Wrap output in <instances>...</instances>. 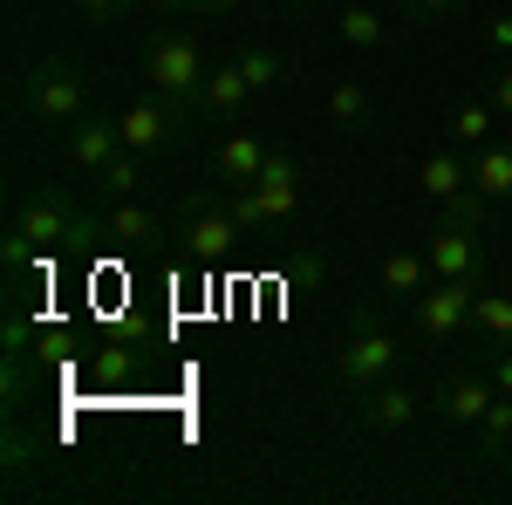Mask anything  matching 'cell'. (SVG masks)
I'll return each instance as SVG.
<instances>
[{"label": "cell", "mask_w": 512, "mask_h": 505, "mask_svg": "<svg viewBox=\"0 0 512 505\" xmlns=\"http://www.w3.org/2000/svg\"><path fill=\"white\" fill-rule=\"evenodd\" d=\"M14 233L35 239L41 260H55V253H89V246H103V219L96 212H82L76 198L48 192V185H28V192H14V219H7Z\"/></svg>", "instance_id": "6da1fadb"}, {"label": "cell", "mask_w": 512, "mask_h": 505, "mask_svg": "<svg viewBox=\"0 0 512 505\" xmlns=\"http://www.w3.org/2000/svg\"><path fill=\"white\" fill-rule=\"evenodd\" d=\"M171 239H178V253L192 260V267H219V260H233L239 246H246V219L233 212V192H192L178 212H171Z\"/></svg>", "instance_id": "7a4b0ae2"}, {"label": "cell", "mask_w": 512, "mask_h": 505, "mask_svg": "<svg viewBox=\"0 0 512 505\" xmlns=\"http://www.w3.org/2000/svg\"><path fill=\"white\" fill-rule=\"evenodd\" d=\"M21 110L41 123V130H69V123L89 110V76H82V62L76 55H62V48H48V55H35L28 69H21Z\"/></svg>", "instance_id": "3957f363"}, {"label": "cell", "mask_w": 512, "mask_h": 505, "mask_svg": "<svg viewBox=\"0 0 512 505\" xmlns=\"http://www.w3.org/2000/svg\"><path fill=\"white\" fill-rule=\"evenodd\" d=\"M137 62H144V76H151L158 96H178V103L198 110L212 62H205V48H198V35L185 28V21H158V28L144 35V48H137Z\"/></svg>", "instance_id": "277c9868"}, {"label": "cell", "mask_w": 512, "mask_h": 505, "mask_svg": "<svg viewBox=\"0 0 512 505\" xmlns=\"http://www.w3.org/2000/svg\"><path fill=\"white\" fill-rule=\"evenodd\" d=\"M301 185H308L301 157L274 144L267 171H260L246 192H233V212L246 219V233H253V239H260V233H287V226H294V205H301Z\"/></svg>", "instance_id": "5b68a950"}, {"label": "cell", "mask_w": 512, "mask_h": 505, "mask_svg": "<svg viewBox=\"0 0 512 505\" xmlns=\"http://www.w3.org/2000/svg\"><path fill=\"white\" fill-rule=\"evenodd\" d=\"M205 110H192V103H178V96H137V103H123L117 110V130H123V151L137 157H164L178 151V144H192V130Z\"/></svg>", "instance_id": "8992f818"}, {"label": "cell", "mask_w": 512, "mask_h": 505, "mask_svg": "<svg viewBox=\"0 0 512 505\" xmlns=\"http://www.w3.org/2000/svg\"><path fill=\"white\" fill-rule=\"evenodd\" d=\"M335 376H342V389H376V383H390V376H403V349H396V335L390 328H376L369 314H355L349 321V335L335 342Z\"/></svg>", "instance_id": "52a82bcc"}, {"label": "cell", "mask_w": 512, "mask_h": 505, "mask_svg": "<svg viewBox=\"0 0 512 505\" xmlns=\"http://www.w3.org/2000/svg\"><path fill=\"white\" fill-rule=\"evenodd\" d=\"M478 287H485V280H431V287L410 301V314H417V335H424V342H437V349L465 342V335H472Z\"/></svg>", "instance_id": "ba28073f"}, {"label": "cell", "mask_w": 512, "mask_h": 505, "mask_svg": "<svg viewBox=\"0 0 512 505\" xmlns=\"http://www.w3.org/2000/svg\"><path fill=\"white\" fill-rule=\"evenodd\" d=\"M424 260H431V280H485V226L437 212V226L424 233Z\"/></svg>", "instance_id": "9c48e42d"}, {"label": "cell", "mask_w": 512, "mask_h": 505, "mask_svg": "<svg viewBox=\"0 0 512 505\" xmlns=\"http://www.w3.org/2000/svg\"><path fill=\"white\" fill-rule=\"evenodd\" d=\"M349 417L362 430H376V437H396V430H410L417 417H424V389L403 383V376H390V383H376V389H355Z\"/></svg>", "instance_id": "30bf717a"}, {"label": "cell", "mask_w": 512, "mask_h": 505, "mask_svg": "<svg viewBox=\"0 0 512 505\" xmlns=\"http://www.w3.org/2000/svg\"><path fill=\"white\" fill-rule=\"evenodd\" d=\"M117 151H123V130H117V117H103V110H82V117L62 130V157L76 164L82 178H96Z\"/></svg>", "instance_id": "8fae6325"}, {"label": "cell", "mask_w": 512, "mask_h": 505, "mask_svg": "<svg viewBox=\"0 0 512 505\" xmlns=\"http://www.w3.org/2000/svg\"><path fill=\"white\" fill-rule=\"evenodd\" d=\"M267 157H274V144H267L260 130H239V123H233L226 144L212 151V185H219V192H246V185L267 171Z\"/></svg>", "instance_id": "7c38bea8"}, {"label": "cell", "mask_w": 512, "mask_h": 505, "mask_svg": "<svg viewBox=\"0 0 512 505\" xmlns=\"http://www.w3.org/2000/svg\"><path fill=\"white\" fill-rule=\"evenodd\" d=\"M492 396H499V389H492V376H485V369H451V376L431 389V410L444 417V424L478 430V417L492 410Z\"/></svg>", "instance_id": "4fadbf2b"}, {"label": "cell", "mask_w": 512, "mask_h": 505, "mask_svg": "<svg viewBox=\"0 0 512 505\" xmlns=\"http://www.w3.org/2000/svg\"><path fill=\"white\" fill-rule=\"evenodd\" d=\"M151 239H164L158 212L137 205V198H110V212H103V246H110V253H144Z\"/></svg>", "instance_id": "5bb4252c"}, {"label": "cell", "mask_w": 512, "mask_h": 505, "mask_svg": "<svg viewBox=\"0 0 512 505\" xmlns=\"http://www.w3.org/2000/svg\"><path fill=\"white\" fill-rule=\"evenodd\" d=\"M246 103H253V82H246V69H239L233 55L226 62H212V76H205V96H198V110L212 123H226L233 130L239 117H246Z\"/></svg>", "instance_id": "9a60e30c"}, {"label": "cell", "mask_w": 512, "mask_h": 505, "mask_svg": "<svg viewBox=\"0 0 512 505\" xmlns=\"http://www.w3.org/2000/svg\"><path fill=\"white\" fill-rule=\"evenodd\" d=\"M472 349H512V294L506 287H478V308H472Z\"/></svg>", "instance_id": "2e32d148"}, {"label": "cell", "mask_w": 512, "mask_h": 505, "mask_svg": "<svg viewBox=\"0 0 512 505\" xmlns=\"http://www.w3.org/2000/svg\"><path fill=\"white\" fill-rule=\"evenodd\" d=\"M424 287H431L424 246H390V253H383V301H417Z\"/></svg>", "instance_id": "e0dca14e"}, {"label": "cell", "mask_w": 512, "mask_h": 505, "mask_svg": "<svg viewBox=\"0 0 512 505\" xmlns=\"http://www.w3.org/2000/svg\"><path fill=\"white\" fill-rule=\"evenodd\" d=\"M417 185H424V198H437V205H451V198L472 185V151H431L424 157V171H417Z\"/></svg>", "instance_id": "ac0fdd59"}, {"label": "cell", "mask_w": 512, "mask_h": 505, "mask_svg": "<svg viewBox=\"0 0 512 505\" xmlns=\"http://www.w3.org/2000/svg\"><path fill=\"white\" fill-rule=\"evenodd\" d=\"M472 185L492 198V205H512V144L506 137H492V144L472 151Z\"/></svg>", "instance_id": "d6986e66"}, {"label": "cell", "mask_w": 512, "mask_h": 505, "mask_svg": "<svg viewBox=\"0 0 512 505\" xmlns=\"http://www.w3.org/2000/svg\"><path fill=\"white\" fill-rule=\"evenodd\" d=\"M233 62L246 69V82H253V96H267V89H280V82L294 76V62L280 55L274 41H246V48H239Z\"/></svg>", "instance_id": "ffe728a7"}, {"label": "cell", "mask_w": 512, "mask_h": 505, "mask_svg": "<svg viewBox=\"0 0 512 505\" xmlns=\"http://www.w3.org/2000/svg\"><path fill=\"white\" fill-rule=\"evenodd\" d=\"M335 35L349 41L355 55H376V48H383V41H390V21H383V14H376V7H362V0H349V7H342V14H335Z\"/></svg>", "instance_id": "44dd1931"}, {"label": "cell", "mask_w": 512, "mask_h": 505, "mask_svg": "<svg viewBox=\"0 0 512 505\" xmlns=\"http://www.w3.org/2000/svg\"><path fill=\"white\" fill-rule=\"evenodd\" d=\"M444 130H451V144H458V151H478V144H492V137H499V110H492V96H485V103H478V96H472V103H458Z\"/></svg>", "instance_id": "7402d4cb"}, {"label": "cell", "mask_w": 512, "mask_h": 505, "mask_svg": "<svg viewBox=\"0 0 512 505\" xmlns=\"http://www.w3.org/2000/svg\"><path fill=\"white\" fill-rule=\"evenodd\" d=\"M328 117H335V130H369V123H376V96H369L362 82L342 76L328 89Z\"/></svg>", "instance_id": "603a6c76"}, {"label": "cell", "mask_w": 512, "mask_h": 505, "mask_svg": "<svg viewBox=\"0 0 512 505\" xmlns=\"http://www.w3.org/2000/svg\"><path fill=\"white\" fill-rule=\"evenodd\" d=\"M144 164L151 157H137V151H117L89 185H96V198H137V185H144Z\"/></svg>", "instance_id": "cb8c5ba5"}, {"label": "cell", "mask_w": 512, "mask_h": 505, "mask_svg": "<svg viewBox=\"0 0 512 505\" xmlns=\"http://www.w3.org/2000/svg\"><path fill=\"white\" fill-rule=\"evenodd\" d=\"M478 444L492 458H512V396H492V410L478 417Z\"/></svg>", "instance_id": "d4e9b609"}, {"label": "cell", "mask_w": 512, "mask_h": 505, "mask_svg": "<svg viewBox=\"0 0 512 505\" xmlns=\"http://www.w3.org/2000/svg\"><path fill=\"white\" fill-rule=\"evenodd\" d=\"M144 0H82V14L96 21V28H117V21H130Z\"/></svg>", "instance_id": "484cf974"}, {"label": "cell", "mask_w": 512, "mask_h": 505, "mask_svg": "<svg viewBox=\"0 0 512 505\" xmlns=\"http://www.w3.org/2000/svg\"><path fill=\"white\" fill-rule=\"evenodd\" d=\"M478 369L492 376V389H499V396H512V349H478Z\"/></svg>", "instance_id": "4316f807"}, {"label": "cell", "mask_w": 512, "mask_h": 505, "mask_svg": "<svg viewBox=\"0 0 512 505\" xmlns=\"http://www.w3.org/2000/svg\"><path fill=\"white\" fill-rule=\"evenodd\" d=\"M485 96H492V110H499V117H512V55L485 76Z\"/></svg>", "instance_id": "83f0119b"}, {"label": "cell", "mask_w": 512, "mask_h": 505, "mask_svg": "<svg viewBox=\"0 0 512 505\" xmlns=\"http://www.w3.org/2000/svg\"><path fill=\"white\" fill-rule=\"evenodd\" d=\"M396 7H403L410 21H424V28H431V21H451V14H458V0H396Z\"/></svg>", "instance_id": "f1b7e54d"}, {"label": "cell", "mask_w": 512, "mask_h": 505, "mask_svg": "<svg viewBox=\"0 0 512 505\" xmlns=\"http://www.w3.org/2000/svg\"><path fill=\"white\" fill-rule=\"evenodd\" d=\"M485 41L499 48V55H512V14L499 7V14H485Z\"/></svg>", "instance_id": "f546056e"}, {"label": "cell", "mask_w": 512, "mask_h": 505, "mask_svg": "<svg viewBox=\"0 0 512 505\" xmlns=\"http://www.w3.org/2000/svg\"><path fill=\"white\" fill-rule=\"evenodd\" d=\"M151 14H164V21H192L198 14V0H144Z\"/></svg>", "instance_id": "4dcf8cb0"}, {"label": "cell", "mask_w": 512, "mask_h": 505, "mask_svg": "<svg viewBox=\"0 0 512 505\" xmlns=\"http://www.w3.org/2000/svg\"><path fill=\"white\" fill-rule=\"evenodd\" d=\"M246 0H198V14H239Z\"/></svg>", "instance_id": "1f68e13d"}, {"label": "cell", "mask_w": 512, "mask_h": 505, "mask_svg": "<svg viewBox=\"0 0 512 505\" xmlns=\"http://www.w3.org/2000/svg\"><path fill=\"white\" fill-rule=\"evenodd\" d=\"M499 287H506V294H512V267H506V280H499Z\"/></svg>", "instance_id": "d6a6232c"}]
</instances>
